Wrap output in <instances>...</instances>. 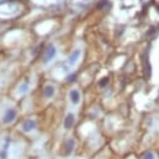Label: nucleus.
<instances>
[{"label": "nucleus", "instance_id": "f257e3e1", "mask_svg": "<svg viewBox=\"0 0 159 159\" xmlns=\"http://www.w3.org/2000/svg\"><path fill=\"white\" fill-rule=\"evenodd\" d=\"M16 116H17V112H16L14 108H9V109L5 112V114H4L2 122H4L5 124H10V123H12V122L15 120Z\"/></svg>", "mask_w": 159, "mask_h": 159}, {"label": "nucleus", "instance_id": "f03ea898", "mask_svg": "<svg viewBox=\"0 0 159 159\" xmlns=\"http://www.w3.org/2000/svg\"><path fill=\"white\" fill-rule=\"evenodd\" d=\"M22 130L24 132H31L32 129H35L36 128V122L34 120V119H31V118H29V119H26L24 123H22Z\"/></svg>", "mask_w": 159, "mask_h": 159}, {"label": "nucleus", "instance_id": "7ed1b4c3", "mask_svg": "<svg viewBox=\"0 0 159 159\" xmlns=\"http://www.w3.org/2000/svg\"><path fill=\"white\" fill-rule=\"evenodd\" d=\"M73 124H75V116H73L72 113H68V114L66 116V118H65L63 127H65L66 129H71V128L73 127Z\"/></svg>", "mask_w": 159, "mask_h": 159}, {"label": "nucleus", "instance_id": "20e7f679", "mask_svg": "<svg viewBox=\"0 0 159 159\" xmlns=\"http://www.w3.org/2000/svg\"><path fill=\"white\" fill-rule=\"evenodd\" d=\"M73 148H75V140L72 138H68L67 142H66V144H65V154L66 155L71 154L72 150H73Z\"/></svg>", "mask_w": 159, "mask_h": 159}, {"label": "nucleus", "instance_id": "39448f33", "mask_svg": "<svg viewBox=\"0 0 159 159\" xmlns=\"http://www.w3.org/2000/svg\"><path fill=\"white\" fill-rule=\"evenodd\" d=\"M70 98H71V102H72L73 104H77V103L80 102L81 94H80V92H78L77 89H72V91L70 92Z\"/></svg>", "mask_w": 159, "mask_h": 159}, {"label": "nucleus", "instance_id": "423d86ee", "mask_svg": "<svg viewBox=\"0 0 159 159\" xmlns=\"http://www.w3.org/2000/svg\"><path fill=\"white\" fill-rule=\"evenodd\" d=\"M55 55H56V48H55L53 46H51V47L47 50V52H46V56H45V62L51 61V60L55 57Z\"/></svg>", "mask_w": 159, "mask_h": 159}, {"label": "nucleus", "instance_id": "0eeeda50", "mask_svg": "<svg viewBox=\"0 0 159 159\" xmlns=\"http://www.w3.org/2000/svg\"><path fill=\"white\" fill-rule=\"evenodd\" d=\"M55 94V88H53V86H46L45 88H43V96L46 97V98H51L52 96Z\"/></svg>", "mask_w": 159, "mask_h": 159}, {"label": "nucleus", "instance_id": "6e6552de", "mask_svg": "<svg viewBox=\"0 0 159 159\" xmlns=\"http://www.w3.org/2000/svg\"><path fill=\"white\" fill-rule=\"evenodd\" d=\"M78 56H80V50H76L75 52H72V55H71L70 58H68V63H70V65H73V63L77 61Z\"/></svg>", "mask_w": 159, "mask_h": 159}, {"label": "nucleus", "instance_id": "1a4fd4ad", "mask_svg": "<svg viewBox=\"0 0 159 159\" xmlns=\"http://www.w3.org/2000/svg\"><path fill=\"white\" fill-rule=\"evenodd\" d=\"M142 159H157V158H155V154H154L153 152L148 150V152H145V153L142 155Z\"/></svg>", "mask_w": 159, "mask_h": 159}, {"label": "nucleus", "instance_id": "9d476101", "mask_svg": "<svg viewBox=\"0 0 159 159\" xmlns=\"http://www.w3.org/2000/svg\"><path fill=\"white\" fill-rule=\"evenodd\" d=\"M76 77H77V75H76V73L70 75V76L67 77V81H68V82H75V81H76Z\"/></svg>", "mask_w": 159, "mask_h": 159}, {"label": "nucleus", "instance_id": "9b49d317", "mask_svg": "<svg viewBox=\"0 0 159 159\" xmlns=\"http://www.w3.org/2000/svg\"><path fill=\"white\" fill-rule=\"evenodd\" d=\"M27 91V83H24L21 87H20V93H24Z\"/></svg>", "mask_w": 159, "mask_h": 159}, {"label": "nucleus", "instance_id": "f8f14e48", "mask_svg": "<svg viewBox=\"0 0 159 159\" xmlns=\"http://www.w3.org/2000/svg\"><path fill=\"white\" fill-rule=\"evenodd\" d=\"M0 157H1L2 159H5V158H6V149H4V150L0 153Z\"/></svg>", "mask_w": 159, "mask_h": 159}, {"label": "nucleus", "instance_id": "ddd939ff", "mask_svg": "<svg viewBox=\"0 0 159 159\" xmlns=\"http://www.w3.org/2000/svg\"><path fill=\"white\" fill-rule=\"evenodd\" d=\"M107 81H108V78H106V80H103V81L101 82V86H104V84L107 83Z\"/></svg>", "mask_w": 159, "mask_h": 159}]
</instances>
